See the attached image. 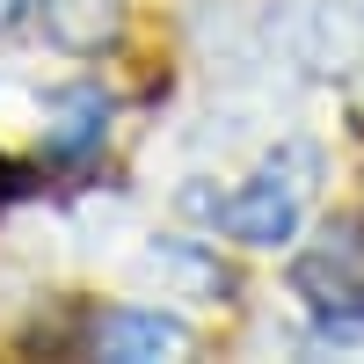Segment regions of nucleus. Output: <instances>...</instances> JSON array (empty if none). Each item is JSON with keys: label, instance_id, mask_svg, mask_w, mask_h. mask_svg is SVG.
I'll list each match as a JSON object with an SVG mask.
<instances>
[{"label": "nucleus", "instance_id": "f257e3e1", "mask_svg": "<svg viewBox=\"0 0 364 364\" xmlns=\"http://www.w3.org/2000/svg\"><path fill=\"white\" fill-rule=\"evenodd\" d=\"M314 182H321V154L306 139H284L277 154H262V168L240 182V190H226V197L182 190V204H190L197 219H211V233L240 240V248H284L299 233V219H306Z\"/></svg>", "mask_w": 364, "mask_h": 364}, {"label": "nucleus", "instance_id": "f03ea898", "mask_svg": "<svg viewBox=\"0 0 364 364\" xmlns=\"http://www.w3.org/2000/svg\"><path fill=\"white\" fill-rule=\"evenodd\" d=\"M291 299L328 336H364V219H321V233L291 255Z\"/></svg>", "mask_w": 364, "mask_h": 364}, {"label": "nucleus", "instance_id": "7ed1b4c3", "mask_svg": "<svg viewBox=\"0 0 364 364\" xmlns=\"http://www.w3.org/2000/svg\"><path fill=\"white\" fill-rule=\"evenodd\" d=\"M95 357H117V364H161V357H190L197 336H190V321H175V314H154V306H117L95 321Z\"/></svg>", "mask_w": 364, "mask_h": 364}, {"label": "nucleus", "instance_id": "20e7f679", "mask_svg": "<svg viewBox=\"0 0 364 364\" xmlns=\"http://www.w3.org/2000/svg\"><path fill=\"white\" fill-rule=\"evenodd\" d=\"M102 132H109V102H102V87H66V95L51 102L44 154H51V161H80L87 146H102Z\"/></svg>", "mask_w": 364, "mask_h": 364}, {"label": "nucleus", "instance_id": "39448f33", "mask_svg": "<svg viewBox=\"0 0 364 364\" xmlns=\"http://www.w3.org/2000/svg\"><path fill=\"white\" fill-rule=\"evenodd\" d=\"M146 269H161V277H182V284H197L204 299H226L233 291V277L219 262H211L197 240H154V248H146Z\"/></svg>", "mask_w": 364, "mask_h": 364}, {"label": "nucleus", "instance_id": "423d86ee", "mask_svg": "<svg viewBox=\"0 0 364 364\" xmlns=\"http://www.w3.org/2000/svg\"><path fill=\"white\" fill-rule=\"evenodd\" d=\"M15 8H22V0H0V22H8V15H15Z\"/></svg>", "mask_w": 364, "mask_h": 364}]
</instances>
